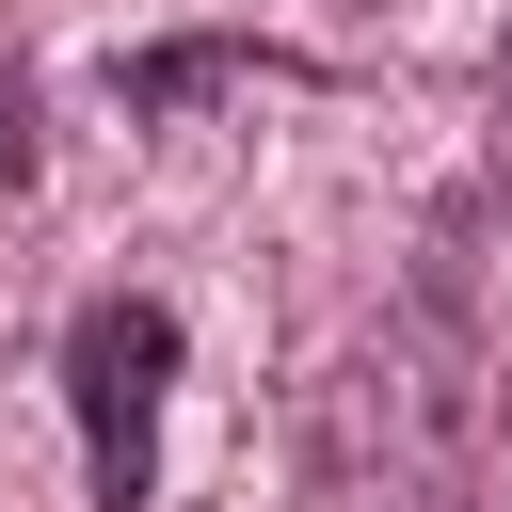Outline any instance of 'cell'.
Masks as SVG:
<instances>
[{
    "mask_svg": "<svg viewBox=\"0 0 512 512\" xmlns=\"http://www.w3.org/2000/svg\"><path fill=\"white\" fill-rule=\"evenodd\" d=\"M160 400H176V304L160 288H96L64 320V416H80L96 512H144L160 496Z\"/></svg>",
    "mask_w": 512,
    "mask_h": 512,
    "instance_id": "6da1fadb",
    "label": "cell"
},
{
    "mask_svg": "<svg viewBox=\"0 0 512 512\" xmlns=\"http://www.w3.org/2000/svg\"><path fill=\"white\" fill-rule=\"evenodd\" d=\"M0 176H32V128H16V96H0Z\"/></svg>",
    "mask_w": 512,
    "mask_h": 512,
    "instance_id": "7a4b0ae2",
    "label": "cell"
}]
</instances>
